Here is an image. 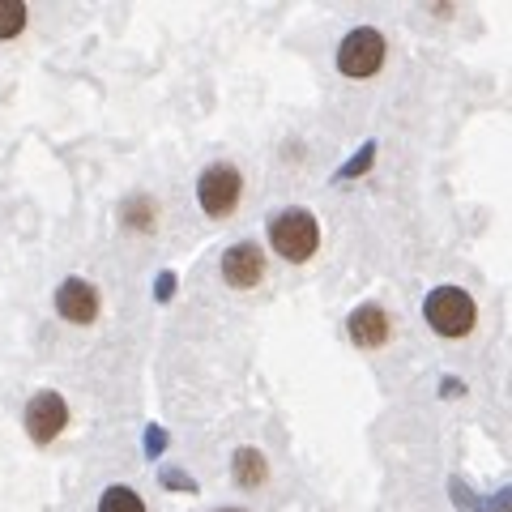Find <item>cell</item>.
<instances>
[{"label":"cell","mask_w":512,"mask_h":512,"mask_svg":"<svg viewBox=\"0 0 512 512\" xmlns=\"http://www.w3.org/2000/svg\"><path fill=\"white\" fill-rule=\"evenodd\" d=\"M423 316L440 338H466L478 320V308L461 286H436V291L423 299Z\"/></svg>","instance_id":"6da1fadb"},{"label":"cell","mask_w":512,"mask_h":512,"mask_svg":"<svg viewBox=\"0 0 512 512\" xmlns=\"http://www.w3.org/2000/svg\"><path fill=\"white\" fill-rule=\"evenodd\" d=\"M269 244H274V252L282 256V261H291V265H303V261H312V252L320 244V227H316V218L308 210H282L274 218V227H269Z\"/></svg>","instance_id":"7a4b0ae2"},{"label":"cell","mask_w":512,"mask_h":512,"mask_svg":"<svg viewBox=\"0 0 512 512\" xmlns=\"http://www.w3.org/2000/svg\"><path fill=\"white\" fill-rule=\"evenodd\" d=\"M384 35L376 26H355L350 35L342 39L338 47V69L346 77H355V82H363V77H376L380 73V64H384Z\"/></svg>","instance_id":"3957f363"},{"label":"cell","mask_w":512,"mask_h":512,"mask_svg":"<svg viewBox=\"0 0 512 512\" xmlns=\"http://www.w3.org/2000/svg\"><path fill=\"white\" fill-rule=\"evenodd\" d=\"M239 192H244V180L231 163H214L205 167L201 184H197V197H201V210L210 218H227L235 205H239Z\"/></svg>","instance_id":"277c9868"},{"label":"cell","mask_w":512,"mask_h":512,"mask_svg":"<svg viewBox=\"0 0 512 512\" xmlns=\"http://www.w3.org/2000/svg\"><path fill=\"white\" fill-rule=\"evenodd\" d=\"M64 423H69V406H64L60 393H35L26 402V431L35 444H52Z\"/></svg>","instance_id":"5b68a950"},{"label":"cell","mask_w":512,"mask_h":512,"mask_svg":"<svg viewBox=\"0 0 512 512\" xmlns=\"http://www.w3.org/2000/svg\"><path fill=\"white\" fill-rule=\"evenodd\" d=\"M56 312L69 325H94V316H99V291L86 278H64L56 291Z\"/></svg>","instance_id":"8992f818"},{"label":"cell","mask_w":512,"mask_h":512,"mask_svg":"<svg viewBox=\"0 0 512 512\" xmlns=\"http://www.w3.org/2000/svg\"><path fill=\"white\" fill-rule=\"evenodd\" d=\"M222 278H227V286H235V291H248V286L265 278V252L256 244H231L222 252Z\"/></svg>","instance_id":"52a82bcc"},{"label":"cell","mask_w":512,"mask_h":512,"mask_svg":"<svg viewBox=\"0 0 512 512\" xmlns=\"http://www.w3.org/2000/svg\"><path fill=\"white\" fill-rule=\"evenodd\" d=\"M346 329H350V342L355 346L376 350V346L389 342V312H384L380 303H359V308L350 312Z\"/></svg>","instance_id":"ba28073f"},{"label":"cell","mask_w":512,"mask_h":512,"mask_svg":"<svg viewBox=\"0 0 512 512\" xmlns=\"http://www.w3.org/2000/svg\"><path fill=\"white\" fill-rule=\"evenodd\" d=\"M448 495H453V504L461 512H512V487L500 491V495H491V500H478L474 491H466L461 478H453V483H448Z\"/></svg>","instance_id":"9c48e42d"},{"label":"cell","mask_w":512,"mask_h":512,"mask_svg":"<svg viewBox=\"0 0 512 512\" xmlns=\"http://www.w3.org/2000/svg\"><path fill=\"white\" fill-rule=\"evenodd\" d=\"M231 470H235V483L239 487H261L265 478H269V466H265V457L256 453L252 444H244L235 453V461H231Z\"/></svg>","instance_id":"30bf717a"},{"label":"cell","mask_w":512,"mask_h":512,"mask_svg":"<svg viewBox=\"0 0 512 512\" xmlns=\"http://www.w3.org/2000/svg\"><path fill=\"white\" fill-rule=\"evenodd\" d=\"M99 512H146V504H141V495H137V491H128V487H111V491H103Z\"/></svg>","instance_id":"8fae6325"},{"label":"cell","mask_w":512,"mask_h":512,"mask_svg":"<svg viewBox=\"0 0 512 512\" xmlns=\"http://www.w3.org/2000/svg\"><path fill=\"white\" fill-rule=\"evenodd\" d=\"M22 30H26V5L0 0V39H18Z\"/></svg>","instance_id":"7c38bea8"},{"label":"cell","mask_w":512,"mask_h":512,"mask_svg":"<svg viewBox=\"0 0 512 512\" xmlns=\"http://www.w3.org/2000/svg\"><path fill=\"white\" fill-rule=\"evenodd\" d=\"M372 163H376V141H367V146H359V154L338 171V180H359L363 171H372Z\"/></svg>","instance_id":"4fadbf2b"},{"label":"cell","mask_w":512,"mask_h":512,"mask_svg":"<svg viewBox=\"0 0 512 512\" xmlns=\"http://www.w3.org/2000/svg\"><path fill=\"white\" fill-rule=\"evenodd\" d=\"M124 218H128V227L150 231V227H154V205H150L146 197H137V201H128V205H124Z\"/></svg>","instance_id":"5bb4252c"},{"label":"cell","mask_w":512,"mask_h":512,"mask_svg":"<svg viewBox=\"0 0 512 512\" xmlns=\"http://www.w3.org/2000/svg\"><path fill=\"white\" fill-rule=\"evenodd\" d=\"M163 483H167L171 491H197V483H192L184 470H163Z\"/></svg>","instance_id":"9a60e30c"},{"label":"cell","mask_w":512,"mask_h":512,"mask_svg":"<svg viewBox=\"0 0 512 512\" xmlns=\"http://www.w3.org/2000/svg\"><path fill=\"white\" fill-rule=\"evenodd\" d=\"M163 448H167V431H163V427H146V453L158 457Z\"/></svg>","instance_id":"2e32d148"},{"label":"cell","mask_w":512,"mask_h":512,"mask_svg":"<svg viewBox=\"0 0 512 512\" xmlns=\"http://www.w3.org/2000/svg\"><path fill=\"white\" fill-rule=\"evenodd\" d=\"M171 291H175V278H171V274H163V278L154 282V295H158V299H171Z\"/></svg>","instance_id":"e0dca14e"},{"label":"cell","mask_w":512,"mask_h":512,"mask_svg":"<svg viewBox=\"0 0 512 512\" xmlns=\"http://www.w3.org/2000/svg\"><path fill=\"white\" fill-rule=\"evenodd\" d=\"M218 512H244V508H218Z\"/></svg>","instance_id":"ac0fdd59"}]
</instances>
